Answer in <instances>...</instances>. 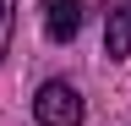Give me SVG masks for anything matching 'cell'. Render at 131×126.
I'll return each instance as SVG.
<instances>
[{
  "label": "cell",
  "instance_id": "1",
  "mask_svg": "<svg viewBox=\"0 0 131 126\" xmlns=\"http://www.w3.org/2000/svg\"><path fill=\"white\" fill-rule=\"evenodd\" d=\"M33 115L38 126H82V93L71 82H44L33 99Z\"/></svg>",
  "mask_w": 131,
  "mask_h": 126
},
{
  "label": "cell",
  "instance_id": "2",
  "mask_svg": "<svg viewBox=\"0 0 131 126\" xmlns=\"http://www.w3.org/2000/svg\"><path fill=\"white\" fill-rule=\"evenodd\" d=\"M44 33L55 44H71L82 33V0H44Z\"/></svg>",
  "mask_w": 131,
  "mask_h": 126
},
{
  "label": "cell",
  "instance_id": "3",
  "mask_svg": "<svg viewBox=\"0 0 131 126\" xmlns=\"http://www.w3.org/2000/svg\"><path fill=\"white\" fill-rule=\"evenodd\" d=\"M104 55L109 60H126L131 55V11L126 6H115L109 17H104Z\"/></svg>",
  "mask_w": 131,
  "mask_h": 126
},
{
  "label": "cell",
  "instance_id": "4",
  "mask_svg": "<svg viewBox=\"0 0 131 126\" xmlns=\"http://www.w3.org/2000/svg\"><path fill=\"white\" fill-rule=\"evenodd\" d=\"M11 33H16V0H0V60L11 55Z\"/></svg>",
  "mask_w": 131,
  "mask_h": 126
},
{
  "label": "cell",
  "instance_id": "5",
  "mask_svg": "<svg viewBox=\"0 0 131 126\" xmlns=\"http://www.w3.org/2000/svg\"><path fill=\"white\" fill-rule=\"evenodd\" d=\"M120 6H126V11H131V0H120Z\"/></svg>",
  "mask_w": 131,
  "mask_h": 126
}]
</instances>
